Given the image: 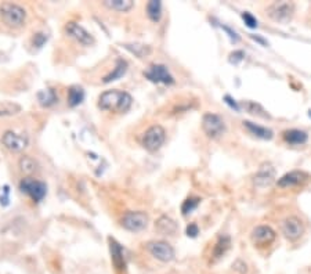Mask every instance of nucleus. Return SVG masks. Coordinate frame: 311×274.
I'll use <instances>...</instances> for the list:
<instances>
[{
    "mask_svg": "<svg viewBox=\"0 0 311 274\" xmlns=\"http://www.w3.org/2000/svg\"><path fill=\"white\" fill-rule=\"evenodd\" d=\"M223 29L227 32L228 36H230V39H231V40H233L234 43H236V42H239V40H241V38H239V35L236 33L235 30L231 29L230 27H226V25H223Z\"/></svg>",
    "mask_w": 311,
    "mask_h": 274,
    "instance_id": "obj_33",
    "label": "nucleus"
},
{
    "mask_svg": "<svg viewBox=\"0 0 311 274\" xmlns=\"http://www.w3.org/2000/svg\"><path fill=\"white\" fill-rule=\"evenodd\" d=\"M282 137H284V140H285L286 143L293 145L306 144L307 140H309V135H307L306 132H303V130L299 129L285 130V132L282 133Z\"/></svg>",
    "mask_w": 311,
    "mask_h": 274,
    "instance_id": "obj_18",
    "label": "nucleus"
},
{
    "mask_svg": "<svg viewBox=\"0 0 311 274\" xmlns=\"http://www.w3.org/2000/svg\"><path fill=\"white\" fill-rule=\"evenodd\" d=\"M243 126L246 129L251 132L253 136L259 137V138H263V140H271L274 136V132L268 128H264V126H260V125H256L251 121H243Z\"/></svg>",
    "mask_w": 311,
    "mask_h": 274,
    "instance_id": "obj_19",
    "label": "nucleus"
},
{
    "mask_svg": "<svg viewBox=\"0 0 311 274\" xmlns=\"http://www.w3.org/2000/svg\"><path fill=\"white\" fill-rule=\"evenodd\" d=\"M125 47L129 50L130 53H133L134 55H137L138 58H144L145 55L151 53V49L150 46L147 45H140V43H126Z\"/></svg>",
    "mask_w": 311,
    "mask_h": 274,
    "instance_id": "obj_27",
    "label": "nucleus"
},
{
    "mask_svg": "<svg viewBox=\"0 0 311 274\" xmlns=\"http://www.w3.org/2000/svg\"><path fill=\"white\" fill-rule=\"evenodd\" d=\"M148 215L143 211H130L126 212L121 219L122 227L131 233H140L148 226Z\"/></svg>",
    "mask_w": 311,
    "mask_h": 274,
    "instance_id": "obj_3",
    "label": "nucleus"
},
{
    "mask_svg": "<svg viewBox=\"0 0 311 274\" xmlns=\"http://www.w3.org/2000/svg\"><path fill=\"white\" fill-rule=\"evenodd\" d=\"M65 30L71 38H74L82 46H93L94 45V38L89 30L83 28L80 24L75 23V21H69L65 25Z\"/></svg>",
    "mask_w": 311,
    "mask_h": 274,
    "instance_id": "obj_11",
    "label": "nucleus"
},
{
    "mask_svg": "<svg viewBox=\"0 0 311 274\" xmlns=\"http://www.w3.org/2000/svg\"><path fill=\"white\" fill-rule=\"evenodd\" d=\"M20 170H21L26 177H30V176L35 175L39 170L38 161L33 160L29 155H24L23 158L20 160Z\"/></svg>",
    "mask_w": 311,
    "mask_h": 274,
    "instance_id": "obj_23",
    "label": "nucleus"
},
{
    "mask_svg": "<svg viewBox=\"0 0 311 274\" xmlns=\"http://www.w3.org/2000/svg\"><path fill=\"white\" fill-rule=\"evenodd\" d=\"M147 251L160 262H170L175 259V248L166 241H150L147 244Z\"/></svg>",
    "mask_w": 311,
    "mask_h": 274,
    "instance_id": "obj_9",
    "label": "nucleus"
},
{
    "mask_svg": "<svg viewBox=\"0 0 311 274\" xmlns=\"http://www.w3.org/2000/svg\"><path fill=\"white\" fill-rule=\"evenodd\" d=\"M243 57H245L243 52H241V50H236V52H234V53L230 54V62H233V64H239V62L243 60Z\"/></svg>",
    "mask_w": 311,
    "mask_h": 274,
    "instance_id": "obj_31",
    "label": "nucleus"
},
{
    "mask_svg": "<svg viewBox=\"0 0 311 274\" xmlns=\"http://www.w3.org/2000/svg\"><path fill=\"white\" fill-rule=\"evenodd\" d=\"M155 231L162 236H173L177 233V223L172 218L163 215L155 221Z\"/></svg>",
    "mask_w": 311,
    "mask_h": 274,
    "instance_id": "obj_17",
    "label": "nucleus"
},
{
    "mask_svg": "<svg viewBox=\"0 0 311 274\" xmlns=\"http://www.w3.org/2000/svg\"><path fill=\"white\" fill-rule=\"evenodd\" d=\"M307 180V175L300 170H292L286 175H284L281 179H278V186L282 189H288V187H295L299 186L303 182Z\"/></svg>",
    "mask_w": 311,
    "mask_h": 274,
    "instance_id": "obj_16",
    "label": "nucleus"
},
{
    "mask_svg": "<svg viewBox=\"0 0 311 274\" xmlns=\"http://www.w3.org/2000/svg\"><path fill=\"white\" fill-rule=\"evenodd\" d=\"M166 140V132L160 125H152L145 130L143 136V145L147 151L156 152Z\"/></svg>",
    "mask_w": 311,
    "mask_h": 274,
    "instance_id": "obj_4",
    "label": "nucleus"
},
{
    "mask_svg": "<svg viewBox=\"0 0 311 274\" xmlns=\"http://www.w3.org/2000/svg\"><path fill=\"white\" fill-rule=\"evenodd\" d=\"M0 20L10 28H23L26 23V11L20 4L3 3L0 6Z\"/></svg>",
    "mask_w": 311,
    "mask_h": 274,
    "instance_id": "obj_2",
    "label": "nucleus"
},
{
    "mask_svg": "<svg viewBox=\"0 0 311 274\" xmlns=\"http://www.w3.org/2000/svg\"><path fill=\"white\" fill-rule=\"evenodd\" d=\"M133 106V97L128 91L106 90L99 97V108L103 111H111L116 114L128 112Z\"/></svg>",
    "mask_w": 311,
    "mask_h": 274,
    "instance_id": "obj_1",
    "label": "nucleus"
},
{
    "mask_svg": "<svg viewBox=\"0 0 311 274\" xmlns=\"http://www.w3.org/2000/svg\"><path fill=\"white\" fill-rule=\"evenodd\" d=\"M84 100V90L80 86H71L68 89V106L78 107Z\"/></svg>",
    "mask_w": 311,
    "mask_h": 274,
    "instance_id": "obj_25",
    "label": "nucleus"
},
{
    "mask_svg": "<svg viewBox=\"0 0 311 274\" xmlns=\"http://www.w3.org/2000/svg\"><path fill=\"white\" fill-rule=\"evenodd\" d=\"M109 251H111V259L116 270L123 272L126 269V259H125V253L122 249L121 244L115 241L114 238H109Z\"/></svg>",
    "mask_w": 311,
    "mask_h": 274,
    "instance_id": "obj_15",
    "label": "nucleus"
},
{
    "mask_svg": "<svg viewBox=\"0 0 311 274\" xmlns=\"http://www.w3.org/2000/svg\"><path fill=\"white\" fill-rule=\"evenodd\" d=\"M275 231L270 226H258L252 230L251 240L256 247H268L275 240Z\"/></svg>",
    "mask_w": 311,
    "mask_h": 274,
    "instance_id": "obj_13",
    "label": "nucleus"
},
{
    "mask_svg": "<svg viewBox=\"0 0 311 274\" xmlns=\"http://www.w3.org/2000/svg\"><path fill=\"white\" fill-rule=\"evenodd\" d=\"M185 231H187V236L191 237V238H195L199 234V227H198V224H195V223H191V224L187 226Z\"/></svg>",
    "mask_w": 311,
    "mask_h": 274,
    "instance_id": "obj_32",
    "label": "nucleus"
},
{
    "mask_svg": "<svg viewBox=\"0 0 311 274\" xmlns=\"http://www.w3.org/2000/svg\"><path fill=\"white\" fill-rule=\"evenodd\" d=\"M274 179H275V169L273 167V165L263 164L258 170V173L255 175L253 183L258 189H264L274 182Z\"/></svg>",
    "mask_w": 311,
    "mask_h": 274,
    "instance_id": "obj_14",
    "label": "nucleus"
},
{
    "mask_svg": "<svg viewBox=\"0 0 311 274\" xmlns=\"http://www.w3.org/2000/svg\"><path fill=\"white\" fill-rule=\"evenodd\" d=\"M251 38L253 39V40H256V42H259V43H261L263 46H268V42H267V40H264L263 38H260V36H258V35H256V36H255V35H251Z\"/></svg>",
    "mask_w": 311,
    "mask_h": 274,
    "instance_id": "obj_36",
    "label": "nucleus"
},
{
    "mask_svg": "<svg viewBox=\"0 0 311 274\" xmlns=\"http://www.w3.org/2000/svg\"><path fill=\"white\" fill-rule=\"evenodd\" d=\"M21 112V107L15 103L1 101L0 103V116H11V115Z\"/></svg>",
    "mask_w": 311,
    "mask_h": 274,
    "instance_id": "obj_28",
    "label": "nucleus"
},
{
    "mask_svg": "<svg viewBox=\"0 0 311 274\" xmlns=\"http://www.w3.org/2000/svg\"><path fill=\"white\" fill-rule=\"evenodd\" d=\"M147 15L152 23H159L162 17V3L159 0H152L147 4Z\"/></svg>",
    "mask_w": 311,
    "mask_h": 274,
    "instance_id": "obj_26",
    "label": "nucleus"
},
{
    "mask_svg": "<svg viewBox=\"0 0 311 274\" xmlns=\"http://www.w3.org/2000/svg\"><path fill=\"white\" fill-rule=\"evenodd\" d=\"M282 233L290 241H296L304 233L303 221L296 216H289L282 221Z\"/></svg>",
    "mask_w": 311,
    "mask_h": 274,
    "instance_id": "obj_12",
    "label": "nucleus"
},
{
    "mask_svg": "<svg viewBox=\"0 0 311 274\" xmlns=\"http://www.w3.org/2000/svg\"><path fill=\"white\" fill-rule=\"evenodd\" d=\"M38 101L39 104L45 108H49V107H53L57 101H58V94H57V90L53 89V87H49V89H45V90H40L38 93Z\"/></svg>",
    "mask_w": 311,
    "mask_h": 274,
    "instance_id": "obj_21",
    "label": "nucleus"
},
{
    "mask_svg": "<svg viewBox=\"0 0 311 274\" xmlns=\"http://www.w3.org/2000/svg\"><path fill=\"white\" fill-rule=\"evenodd\" d=\"M47 40V36H46L45 33H36L35 35V38H33V43L40 47V46L45 45V42Z\"/></svg>",
    "mask_w": 311,
    "mask_h": 274,
    "instance_id": "obj_34",
    "label": "nucleus"
},
{
    "mask_svg": "<svg viewBox=\"0 0 311 274\" xmlns=\"http://www.w3.org/2000/svg\"><path fill=\"white\" fill-rule=\"evenodd\" d=\"M20 190L24 194H26L33 202H40L47 194V186L46 183L36 180L33 177H25L20 182Z\"/></svg>",
    "mask_w": 311,
    "mask_h": 274,
    "instance_id": "obj_5",
    "label": "nucleus"
},
{
    "mask_svg": "<svg viewBox=\"0 0 311 274\" xmlns=\"http://www.w3.org/2000/svg\"><path fill=\"white\" fill-rule=\"evenodd\" d=\"M242 20L245 21V24H246V27H248V28H251V29H253V28H256V27H258V20H256L251 13H248V11L242 13Z\"/></svg>",
    "mask_w": 311,
    "mask_h": 274,
    "instance_id": "obj_30",
    "label": "nucleus"
},
{
    "mask_svg": "<svg viewBox=\"0 0 311 274\" xmlns=\"http://www.w3.org/2000/svg\"><path fill=\"white\" fill-rule=\"evenodd\" d=\"M202 130L209 138H219L226 133V123L220 115L207 112L202 118Z\"/></svg>",
    "mask_w": 311,
    "mask_h": 274,
    "instance_id": "obj_6",
    "label": "nucleus"
},
{
    "mask_svg": "<svg viewBox=\"0 0 311 274\" xmlns=\"http://www.w3.org/2000/svg\"><path fill=\"white\" fill-rule=\"evenodd\" d=\"M224 100H226V103H227L228 106L231 107V108H234L235 111H239V106H238V103H236L235 100L233 99L231 96H226V97H224Z\"/></svg>",
    "mask_w": 311,
    "mask_h": 274,
    "instance_id": "obj_35",
    "label": "nucleus"
},
{
    "mask_svg": "<svg viewBox=\"0 0 311 274\" xmlns=\"http://www.w3.org/2000/svg\"><path fill=\"white\" fill-rule=\"evenodd\" d=\"M1 144L11 152H21L24 151L28 144H29V138L26 135L23 133H15L13 130H7L3 133L1 136Z\"/></svg>",
    "mask_w": 311,
    "mask_h": 274,
    "instance_id": "obj_8",
    "label": "nucleus"
},
{
    "mask_svg": "<svg viewBox=\"0 0 311 274\" xmlns=\"http://www.w3.org/2000/svg\"><path fill=\"white\" fill-rule=\"evenodd\" d=\"M128 71V62L123 60V58H118L116 60V64H115V68L112 72H109L108 75L104 78V83H109V82H114V81H118L121 79L122 76L126 74Z\"/></svg>",
    "mask_w": 311,
    "mask_h": 274,
    "instance_id": "obj_22",
    "label": "nucleus"
},
{
    "mask_svg": "<svg viewBox=\"0 0 311 274\" xmlns=\"http://www.w3.org/2000/svg\"><path fill=\"white\" fill-rule=\"evenodd\" d=\"M104 6L109 10L119 11V13H126L130 11L134 7V1L133 0H105Z\"/></svg>",
    "mask_w": 311,
    "mask_h": 274,
    "instance_id": "obj_24",
    "label": "nucleus"
},
{
    "mask_svg": "<svg viewBox=\"0 0 311 274\" xmlns=\"http://www.w3.org/2000/svg\"><path fill=\"white\" fill-rule=\"evenodd\" d=\"M293 13H295V4L289 1H277L268 7V17L275 23H289L293 17Z\"/></svg>",
    "mask_w": 311,
    "mask_h": 274,
    "instance_id": "obj_7",
    "label": "nucleus"
},
{
    "mask_svg": "<svg viewBox=\"0 0 311 274\" xmlns=\"http://www.w3.org/2000/svg\"><path fill=\"white\" fill-rule=\"evenodd\" d=\"M230 247H231V238H230V236L224 234V236L219 237L217 243L214 244V247H213V259L214 260H219L220 258H223L227 253L228 249H230Z\"/></svg>",
    "mask_w": 311,
    "mask_h": 274,
    "instance_id": "obj_20",
    "label": "nucleus"
},
{
    "mask_svg": "<svg viewBox=\"0 0 311 274\" xmlns=\"http://www.w3.org/2000/svg\"><path fill=\"white\" fill-rule=\"evenodd\" d=\"M144 76L151 81L154 83H162V84H173L175 83V78L169 72L166 65L163 64H152L150 69L144 72Z\"/></svg>",
    "mask_w": 311,
    "mask_h": 274,
    "instance_id": "obj_10",
    "label": "nucleus"
},
{
    "mask_svg": "<svg viewBox=\"0 0 311 274\" xmlns=\"http://www.w3.org/2000/svg\"><path fill=\"white\" fill-rule=\"evenodd\" d=\"M199 204H201V198L192 197V198H188V199H185V201H184V204L181 205L182 215H184V216H187V215H190L191 212H194Z\"/></svg>",
    "mask_w": 311,
    "mask_h": 274,
    "instance_id": "obj_29",
    "label": "nucleus"
}]
</instances>
